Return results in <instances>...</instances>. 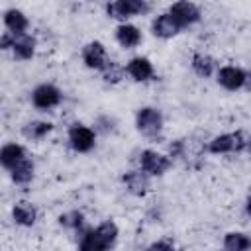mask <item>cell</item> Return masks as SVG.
<instances>
[{
    "mask_svg": "<svg viewBox=\"0 0 251 251\" xmlns=\"http://www.w3.org/2000/svg\"><path fill=\"white\" fill-rule=\"evenodd\" d=\"M100 71H102V75H104V78L108 82H118L122 78V75H124V69L120 65H116L114 61H106V65Z\"/></svg>",
    "mask_w": 251,
    "mask_h": 251,
    "instance_id": "24",
    "label": "cell"
},
{
    "mask_svg": "<svg viewBox=\"0 0 251 251\" xmlns=\"http://www.w3.org/2000/svg\"><path fill=\"white\" fill-rule=\"evenodd\" d=\"M4 24L10 29V33H16V35L25 33V29H27V18L24 16V12H20L16 8H12L4 14Z\"/></svg>",
    "mask_w": 251,
    "mask_h": 251,
    "instance_id": "18",
    "label": "cell"
},
{
    "mask_svg": "<svg viewBox=\"0 0 251 251\" xmlns=\"http://www.w3.org/2000/svg\"><path fill=\"white\" fill-rule=\"evenodd\" d=\"M33 106L39 110H49L61 102V90L53 84H39L31 94Z\"/></svg>",
    "mask_w": 251,
    "mask_h": 251,
    "instance_id": "8",
    "label": "cell"
},
{
    "mask_svg": "<svg viewBox=\"0 0 251 251\" xmlns=\"http://www.w3.org/2000/svg\"><path fill=\"white\" fill-rule=\"evenodd\" d=\"M149 249H173V243H167V241H155L149 245Z\"/></svg>",
    "mask_w": 251,
    "mask_h": 251,
    "instance_id": "26",
    "label": "cell"
},
{
    "mask_svg": "<svg viewBox=\"0 0 251 251\" xmlns=\"http://www.w3.org/2000/svg\"><path fill=\"white\" fill-rule=\"evenodd\" d=\"M182 27L173 20V16L167 12V14H161L155 18L153 22V33L161 39H169V37H175Z\"/></svg>",
    "mask_w": 251,
    "mask_h": 251,
    "instance_id": "11",
    "label": "cell"
},
{
    "mask_svg": "<svg viewBox=\"0 0 251 251\" xmlns=\"http://www.w3.org/2000/svg\"><path fill=\"white\" fill-rule=\"evenodd\" d=\"M12 218H14V222H16V224L29 227V226H33V224H35V220H37V210L33 208V204H31V202L20 200V202H16V204H14V208H12Z\"/></svg>",
    "mask_w": 251,
    "mask_h": 251,
    "instance_id": "14",
    "label": "cell"
},
{
    "mask_svg": "<svg viewBox=\"0 0 251 251\" xmlns=\"http://www.w3.org/2000/svg\"><path fill=\"white\" fill-rule=\"evenodd\" d=\"M139 165H141V169H143L147 175H157V176H159V175H163V173L169 171L171 159L165 157V155H161V153H157V151L145 149V151H141V155H139Z\"/></svg>",
    "mask_w": 251,
    "mask_h": 251,
    "instance_id": "5",
    "label": "cell"
},
{
    "mask_svg": "<svg viewBox=\"0 0 251 251\" xmlns=\"http://www.w3.org/2000/svg\"><path fill=\"white\" fill-rule=\"evenodd\" d=\"M82 61L88 69H102L106 65V49L100 41H90L82 49Z\"/></svg>",
    "mask_w": 251,
    "mask_h": 251,
    "instance_id": "10",
    "label": "cell"
},
{
    "mask_svg": "<svg viewBox=\"0 0 251 251\" xmlns=\"http://www.w3.org/2000/svg\"><path fill=\"white\" fill-rule=\"evenodd\" d=\"M126 73L133 78V80H149L153 76V65L149 59L145 57H133L127 65H126Z\"/></svg>",
    "mask_w": 251,
    "mask_h": 251,
    "instance_id": "12",
    "label": "cell"
},
{
    "mask_svg": "<svg viewBox=\"0 0 251 251\" xmlns=\"http://www.w3.org/2000/svg\"><path fill=\"white\" fill-rule=\"evenodd\" d=\"M116 39L122 47H135L139 41H141V31L131 25V24H122L118 29H116Z\"/></svg>",
    "mask_w": 251,
    "mask_h": 251,
    "instance_id": "15",
    "label": "cell"
},
{
    "mask_svg": "<svg viewBox=\"0 0 251 251\" xmlns=\"http://www.w3.org/2000/svg\"><path fill=\"white\" fill-rule=\"evenodd\" d=\"M169 14L173 16V20H175L180 27H186V25H190V24H194V22L200 20V10H198L192 2H188V0H178V2H175V4L171 6Z\"/></svg>",
    "mask_w": 251,
    "mask_h": 251,
    "instance_id": "7",
    "label": "cell"
},
{
    "mask_svg": "<svg viewBox=\"0 0 251 251\" xmlns=\"http://www.w3.org/2000/svg\"><path fill=\"white\" fill-rule=\"evenodd\" d=\"M214 67H216L214 59L208 57V55L196 53V55L192 57V69H194V73H196L198 76H204V78L210 76V75L214 73Z\"/></svg>",
    "mask_w": 251,
    "mask_h": 251,
    "instance_id": "21",
    "label": "cell"
},
{
    "mask_svg": "<svg viewBox=\"0 0 251 251\" xmlns=\"http://www.w3.org/2000/svg\"><path fill=\"white\" fill-rule=\"evenodd\" d=\"M218 82L227 90H237L247 82V73L239 67H222L218 71Z\"/></svg>",
    "mask_w": 251,
    "mask_h": 251,
    "instance_id": "9",
    "label": "cell"
},
{
    "mask_svg": "<svg viewBox=\"0 0 251 251\" xmlns=\"http://www.w3.org/2000/svg\"><path fill=\"white\" fill-rule=\"evenodd\" d=\"M12 51H14V57H16V59L27 61V59H31L33 53H35V39L22 33L20 37H16V41H14V45H12Z\"/></svg>",
    "mask_w": 251,
    "mask_h": 251,
    "instance_id": "16",
    "label": "cell"
},
{
    "mask_svg": "<svg viewBox=\"0 0 251 251\" xmlns=\"http://www.w3.org/2000/svg\"><path fill=\"white\" fill-rule=\"evenodd\" d=\"M25 157V151L18 143H8L0 149V165L6 169H12L16 163H20Z\"/></svg>",
    "mask_w": 251,
    "mask_h": 251,
    "instance_id": "17",
    "label": "cell"
},
{
    "mask_svg": "<svg viewBox=\"0 0 251 251\" xmlns=\"http://www.w3.org/2000/svg\"><path fill=\"white\" fill-rule=\"evenodd\" d=\"M14 41H16V33H4V35H0V49H12Z\"/></svg>",
    "mask_w": 251,
    "mask_h": 251,
    "instance_id": "25",
    "label": "cell"
},
{
    "mask_svg": "<svg viewBox=\"0 0 251 251\" xmlns=\"http://www.w3.org/2000/svg\"><path fill=\"white\" fill-rule=\"evenodd\" d=\"M116 237H118V226L114 222H104L96 229H86L78 245L84 251H104L114 245Z\"/></svg>",
    "mask_w": 251,
    "mask_h": 251,
    "instance_id": "1",
    "label": "cell"
},
{
    "mask_svg": "<svg viewBox=\"0 0 251 251\" xmlns=\"http://www.w3.org/2000/svg\"><path fill=\"white\" fill-rule=\"evenodd\" d=\"M82 222H84V216H82L78 210H73V212H67V214L59 216V224L65 226V227L80 229V227H82Z\"/></svg>",
    "mask_w": 251,
    "mask_h": 251,
    "instance_id": "23",
    "label": "cell"
},
{
    "mask_svg": "<svg viewBox=\"0 0 251 251\" xmlns=\"http://www.w3.org/2000/svg\"><path fill=\"white\" fill-rule=\"evenodd\" d=\"M224 247L227 251H245L251 247V239L245 235V233H239V231H231L226 235L224 239Z\"/></svg>",
    "mask_w": 251,
    "mask_h": 251,
    "instance_id": "20",
    "label": "cell"
},
{
    "mask_svg": "<svg viewBox=\"0 0 251 251\" xmlns=\"http://www.w3.org/2000/svg\"><path fill=\"white\" fill-rule=\"evenodd\" d=\"M10 173H12V180H14V182L25 184V182H29V180L33 178V163L24 157L20 163H16V165L10 169Z\"/></svg>",
    "mask_w": 251,
    "mask_h": 251,
    "instance_id": "19",
    "label": "cell"
},
{
    "mask_svg": "<svg viewBox=\"0 0 251 251\" xmlns=\"http://www.w3.org/2000/svg\"><path fill=\"white\" fill-rule=\"evenodd\" d=\"M69 141H71V147L78 153H88L92 147H94V141H96V135L90 127L82 126V124H73L71 129H69Z\"/></svg>",
    "mask_w": 251,
    "mask_h": 251,
    "instance_id": "4",
    "label": "cell"
},
{
    "mask_svg": "<svg viewBox=\"0 0 251 251\" xmlns=\"http://www.w3.org/2000/svg\"><path fill=\"white\" fill-rule=\"evenodd\" d=\"M247 147V137L243 131H235V133H224L214 137L208 143V151L210 153H231V151H243Z\"/></svg>",
    "mask_w": 251,
    "mask_h": 251,
    "instance_id": "2",
    "label": "cell"
},
{
    "mask_svg": "<svg viewBox=\"0 0 251 251\" xmlns=\"http://www.w3.org/2000/svg\"><path fill=\"white\" fill-rule=\"evenodd\" d=\"M53 129V126L49 122H31L24 127V135L29 137V139H41L45 137L49 131Z\"/></svg>",
    "mask_w": 251,
    "mask_h": 251,
    "instance_id": "22",
    "label": "cell"
},
{
    "mask_svg": "<svg viewBox=\"0 0 251 251\" xmlns=\"http://www.w3.org/2000/svg\"><path fill=\"white\" fill-rule=\"evenodd\" d=\"M145 10H147L145 0H114L112 4H108V16L116 18V20H126V18L137 16Z\"/></svg>",
    "mask_w": 251,
    "mask_h": 251,
    "instance_id": "6",
    "label": "cell"
},
{
    "mask_svg": "<svg viewBox=\"0 0 251 251\" xmlns=\"http://www.w3.org/2000/svg\"><path fill=\"white\" fill-rule=\"evenodd\" d=\"M124 182L127 186V190L135 196H143L147 190H149V176L147 173L141 169V171H129L124 175Z\"/></svg>",
    "mask_w": 251,
    "mask_h": 251,
    "instance_id": "13",
    "label": "cell"
},
{
    "mask_svg": "<svg viewBox=\"0 0 251 251\" xmlns=\"http://www.w3.org/2000/svg\"><path fill=\"white\" fill-rule=\"evenodd\" d=\"M135 126L143 135H157L163 129V116L157 108H141L135 116Z\"/></svg>",
    "mask_w": 251,
    "mask_h": 251,
    "instance_id": "3",
    "label": "cell"
}]
</instances>
